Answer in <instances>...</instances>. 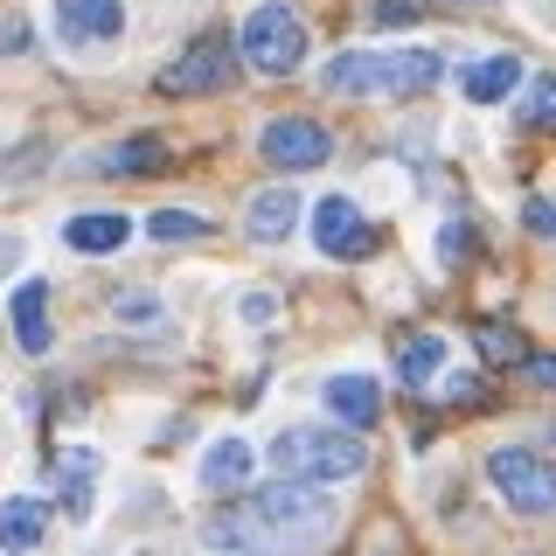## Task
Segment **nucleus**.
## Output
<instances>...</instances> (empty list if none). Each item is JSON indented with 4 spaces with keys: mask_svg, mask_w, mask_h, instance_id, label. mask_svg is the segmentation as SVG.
I'll use <instances>...</instances> for the list:
<instances>
[{
    "mask_svg": "<svg viewBox=\"0 0 556 556\" xmlns=\"http://www.w3.org/2000/svg\"><path fill=\"white\" fill-rule=\"evenodd\" d=\"M56 35L77 49L118 42L126 35V0H56Z\"/></svg>",
    "mask_w": 556,
    "mask_h": 556,
    "instance_id": "obj_9",
    "label": "nucleus"
},
{
    "mask_svg": "<svg viewBox=\"0 0 556 556\" xmlns=\"http://www.w3.org/2000/svg\"><path fill=\"white\" fill-rule=\"evenodd\" d=\"M445 77V63L431 49H348L320 70V84L334 98H425Z\"/></svg>",
    "mask_w": 556,
    "mask_h": 556,
    "instance_id": "obj_2",
    "label": "nucleus"
},
{
    "mask_svg": "<svg viewBox=\"0 0 556 556\" xmlns=\"http://www.w3.org/2000/svg\"><path fill=\"white\" fill-rule=\"evenodd\" d=\"M237 56H243V42H230V35H195V42H188L181 56L161 70V98H208V91H230Z\"/></svg>",
    "mask_w": 556,
    "mask_h": 556,
    "instance_id": "obj_6",
    "label": "nucleus"
},
{
    "mask_svg": "<svg viewBox=\"0 0 556 556\" xmlns=\"http://www.w3.org/2000/svg\"><path fill=\"white\" fill-rule=\"evenodd\" d=\"M431 8H486V0H431Z\"/></svg>",
    "mask_w": 556,
    "mask_h": 556,
    "instance_id": "obj_30",
    "label": "nucleus"
},
{
    "mask_svg": "<svg viewBox=\"0 0 556 556\" xmlns=\"http://www.w3.org/2000/svg\"><path fill=\"white\" fill-rule=\"evenodd\" d=\"M521 126L556 132V77H535V84H529V98H521Z\"/></svg>",
    "mask_w": 556,
    "mask_h": 556,
    "instance_id": "obj_22",
    "label": "nucleus"
},
{
    "mask_svg": "<svg viewBox=\"0 0 556 556\" xmlns=\"http://www.w3.org/2000/svg\"><path fill=\"white\" fill-rule=\"evenodd\" d=\"M300 195L292 188H265V195H251V216H243V230H251L257 243H286L292 230H300Z\"/></svg>",
    "mask_w": 556,
    "mask_h": 556,
    "instance_id": "obj_14",
    "label": "nucleus"
},
{
    "mask_svg": "<svg viewBox=\"0 0 556 556\" xmlns=\"http://www.w3.org/2000/svg\"><path fill=\"white\" fill-rule=\"evenodd\" d=\"M327 410L341 417V431H369L376 417H382V382L376 376H362V369H348V376H327Z\"/></svg>",
    "mask_w": 556,
    "mask_h": 556,
    "instance_id": "obj_10",
    "label": "nucleus"
},
{
    "mask_svg": "<svg viewBox=\"0 0 556 556\" xmlns=\"http://www.w3.org/2000/svg\"><path fill=\"white\" fill-rule=\"evenodd\" d=\"M521 223H529L535 237H556V202H529V208H521Z\"/></svg>",
    "mask_w": 556,
    "mask_h": 556,
    "instance_id": "obj_27",
    "label": "nucleus"
},
{
    "mask_svg": "<svg viewBox=\"0 0 556 556\" xmlns=\"http://www.w3.org/2000/svg\"><path fill=\"white\" fill-rule=\"evenodd\" d=\"M8 320H14V341H22L28 355H49V341H56V327H49V286H42V278H28V286L14 292Z\"/></svg>",
    "mask_w": 556,
    "mask_h": 556,
    "instance_id": "obj_13",
    "label": "nucleus"
},
{
    "mask_svg": "<svg viewBox=\"0 0 556 556\" xmlns=\"http://www.w3.org/2000/svg\"><path fill=\"white\" fill-rule=\"evenodd\" d=\"M126 237H132V223L118 216V208H91V216H70V230H63V243H70V251H84V257L126 251Z\"/></svg>",
    "mask_w": 556,
    "mask_h": 556,
    "instance_id": "obj_15",
    "label": "nucleus"
},
{
    "mask_svg": "<svg viewBox=\"0 0 556 556\" xmlns=\"http://www.w3.org/2000/svg\"><path fill=\"white\" fill-rule=\"evenodd\" d=\"M543 439H549V445H556V425H549V431H543Z\"/></svg>",
    "mask_w": 556,
    "mask_h": 556,
    "instance_id": "obj_31",
    "label": "nucleus"
},
{
    "mask_svg": "<svg viewBox=\"0 0 556 556\" xmlns=\"http://www.w3.org/2000/svg\"><path fill=\"white\" fill-rule=\"evenodd\" d=\"M473 341H480V355L494 362V369H529V341H521L515 327H501V320H480V327H473Z\"/></svg>",
    "mask_w": 556,
    "mask_h": 556,
    "instance_id": "obj_20",
    "label": "nucleus"
},
{
    "mask_svg": "<svg viewBox=\"0 0 556 556\" xmlns=\"http://www.w3.org/2000/svg\"><path fill=\"white\" fill-rule=\"evenodd\" d=\"M271 313H278V306H271V292H243V320H251V327H265Z\"/></svg>",
    "mask_w": 556,
    "mask_h": 556,
    "instance_id": "obj_28",
    "label": "nucleus"
},
{
    "mask_svg": "<svg viewBox=\"0 0 556 556\" xmlns=\"http://www.w3.org/2000/svg\"><path fill=\"white\" fill-rule=\"evenodd\" d=\"M313 243H320V257L355 265V257L376 251V230H369V216H362V202L327 195V202H313Z\"/></svg>",
    "mask_w": 556,
    "mask_h": 556,
    "instance_id": "obj_8",
    "label": "nucleus"
},
{
    "mask_svg": "<svg viewBox=\"0 0 556 556\" xmlns=\"http://www.w3.org/2000/svg\"><path fill=\"white\" fill-rule=\"evenodd\" d=\"M439 369H445V341L439 334H410L404 348H396V382H410V390H417V382H431Z\"/></svg>",
    "mask_w": 556,
    "mask_h": 556,
    "instance_id": "obj_19",
    "label": "nucleus"
},
{
    "mask_svg": "<svg viewBox=\"0 0 556 556\" xmlns=\"http://www.w3.org/2000/svg\"><path fill=\"white\" fill-rule=\"evenodd\" d=\"M118 320L153 327V320H161V300H147V292H126V300H118Z\"/></svg>",
    "mask_w": 556,
    "mask_h": 556,
    "instance_id": "obj_24",
    "label": "nucleus"
},
{
    "mask_svg": "<svg viewBox=\"0 0 556 556\" xmlns=\"http://www.w3.org/2000/svg\"><path fill=\"white\" fill-rule=\"evenodd\" d=\"M334 494H320V486H300V480H278V486H257V494L230 501L223 515H208V543L216 549H313L327 529H334Z\"/></svg>",
    "mask_w": 556,
    "mask_h": 556,
    "instance_id": "obj_1",
    "label": "nucleus"
},
{
    "mask_svg": "<svg viewBox=\"0 0 556 556\" xmlns=\"http://www.w3.org/2000/svg\"><path fill=\"white\" fill-rule=\"evenodd\" d=\"M84 167H91V174H161L167 167V139L132 132V139H118V147H98Z\"/></svg>",
    "mask_w": 556,
    "mask_h": 556,
    "instance_id": "obj_12",
    "label": "nucleus"
},
{
    "mask_svg": "<svg viewBox=\"0 0 556 556\" xmlns=\"http://www.w3.org/2000/svg\"><path fill=\"white\" fill-rule=\"evenodd\" d=\"M251 445L243 439H216L202 452V486H216V494H230V486H251Z\"/></svg>",
    "mask_w": 556,
    "mask_h": 556,
    "instance_id": "obj_17",
    "label": "nucleus"
},
{
    "mask_svg": "<svg viewBox=\"0 0 556 556\" xmlns=\"http://www.w3.org/2000/svg\"><path fill=\"white\" fill-rule=\"evenodd\" d=\"M529 382L535 390H556V355H529Z\"/></svg>",
    "mask_w": 556,
    "mask_h": 556,
    "instance_id": "obj_29",
    "label": "nucleus"
},
{
    "mask_svg": "<svg viewBox=\"0 0 556 556\" xmlns=\"http://www.w3.org/2000/svg\"><path fill=\"white\" fill-rule=\"evenodd\" d=\"M257 153H265V167H278V174H313L334 153V139H327L320 118H271V126L257 132Z\"/></svg>",
    "mask_w": 556,
    "mask_h": 556,
    "instance_id": "obj_7",
    "label": "nucleus"
},
{
    "mask_svg": "<svg viewBox=\"0 0 556 556\" xmlns=\"http://www.w3.org/2000/svg\"><path fill=\"white\" fill-rule=\"evenodd\" d=\"M161 243H195V237H208V223L202 216H188V208H153V223H147Z\"/></svg>",
    "mask_w": 556,
    "mask_h": 556,
    "instance_id": "obj_21",
    "label": "nucleus"
},
{
    "mask_svg": "<svg viewBox=\"0 0 556 556\" xmlns=\"http://www.w3.org/2000/svg\"><path fill=\"white\" fill-rule=\"evenodd\" d=\"M369 466L362 431H320V425H292L271 439V473L300 480V486H327V480H355Z\"/></svg>",
    "mask_w": 556,
    "mask_h": 556,
    "instance_id": "obj_3",
    "label": "nucleus"
},
{
    "mask_svg": "<svg viewBox=\"0 0 556 556\" xmlns=\"http://www.w3.org/2000/svg\"><path fill=\"white\" fill-rule=\"evenodd\" d=\"M459 91L473 98V104H508L515 91H529V70H521V56H480V63H466V77H459Z\"/></svg>",
    "mask_w": 556,
    "mask_h": 556,
    "instance_id": "obj_11",
    "label": "nucleus"
},
{
    "mask_svg": "<svg viewBox=\"0 0 556 556\" xmlns=\"http://www.w3.org/2000/svg\"><path fill=\"white\" fill-rule=\"evenodd\" d=\"M466 251H473V230H466V223H445V230H439V257H445V265H459Z\"/></svg>",
    "mask_w": 556,
    "mask_h": 556,
    "instance_id": "obj_25",
    "label": "nucleus"
},
{
    "mask_svg": "<svg viewBox=\"0 0 556 556\" xmlns=\"http://www.w3.org/2000/svg\"><path fill=\"white\" fill-rule=\"evenodd\" d=\"M42 529H49L42 501H28V494L0 501V543H8V549H35V543H42Z\"/></svg>",
    "mask_w": 556,
    "mask_h": 556,
    "instance_id": "obj_18",
    "label": "nucleus"
},
{
    "mask_svg": "<svg viewBox=\"0 0 556 556\" xmlns=\"http://www.w3.org/2000/svg\"><path fill=\"white\" fill-rule=\"evenodd\" d=\"M237 42H243V63L265 70V77H292V70L306 63V22L292 8H278V0H265V8L243 14Z\"/></svg>",
    "mask_w": 556,
    "mask_h": 556,
    "instance_id": "obj_4",
    "label": "nucleus"
},
{
    "mask_svg": "<svg viewBox=\"0 0 556 556\" xmlns=\"http://www.w3.org/2000/svg\"><path fill=\"white\" fill-rule=\"evenodd\" d=\"M417 0H369V28H410Z\"/></svg>",
    "mask_w": 556,
    "mask_h": 556,
    "instance_id": "obj_23",
    "label": "nucleus"
},
{
    "mask_svg": "<svg viewBox=\"0 0 556 556\" xmlns=\"http://www.w3.org/2000/svg\"><path fill=\"white\" fill-rule=\"evenodd\" d=\"M91 480H98V452H84V445L56 452V494H63V515L70 521L91 515Z\"/></svg>",
    "mask_w": 556,
    "mask_h": 556,
    "instance_id": "obj_16",
    "label": "nucleus"
},
{
    "mask_svg": "<svg viewBox=\"0 0 556 556\" xmlns=\"http://www.w3.org/2000/svg\"><path fill=\"white\" fill-rule=\"evenodd\" d=\"M0 49H8V56H28V22H22V14H8V22H0Z\"/></svg>",
    "mask_w": 556,
    "mask_h": 556,
    "instance_id": "obj_26",
    "label": "nucleus"
},
{
    "mask_svg": "<svg viewBox=\"0 0 556 556\" xmlns=\"http://www.w3.org/2000/svg\"><path fill=\"white\" fill-rule=\"evenodd\" d=\"M486 480H494V494L515 515H556V459H543V452H529V445L486 452Z\"/></svg>",
    "mask_w": 556,
    "mask_h": 556,
    "instance_id": "obj_5",
    "label": "nucleus"
}]
</instances>
